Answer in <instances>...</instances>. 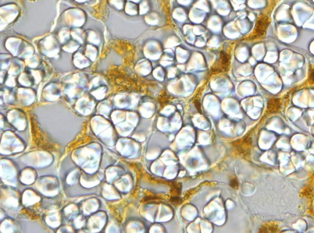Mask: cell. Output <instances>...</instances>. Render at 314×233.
<instances>
[{"mask_svg":"<svg viewBox=\"0 0 314 233\" xmlns=\"http://www.w3.org/2000/svg\"><path fill=\"white\" fill-rule=\"evenodd\" d=\"M270 22L268 17L266 16H263L260 19H259L258 23H257V26L256 29L258 31V34L259 35H264L266 32L268 27L269 26Z\"/></svg>","mask_w":314,"mask_h":233,"instance_id":"obj_1","label":"cell"},{"mask_svg":"<svg viewBox=\"0 0 314 233\" xmlns=\"http://www.w3.org/2000/svg\"><path fill=\"white\" fill-rule=\"evenodd\" d=\"M309 80L313 83H314V69H313L309 74Z\"/></svg>","mask_w":314,"mask_h":233,"instance_id":"obj_3","label":"cell"},{"mask_svg":"<svg viewBox=\"0 0 314 233\" xmlns=\"http://www.w3.org/2000/svg\"><path fill=\"white\" fill-rule=\"evenodd\" d=\"M268 109L271 112L275 113L280 109V101L278 99L272 98L268 103Z\"/></svg>","mask_w":314,"mask_h":233,"instance_id":"obj_2","label":"cell"}]
</instances>
